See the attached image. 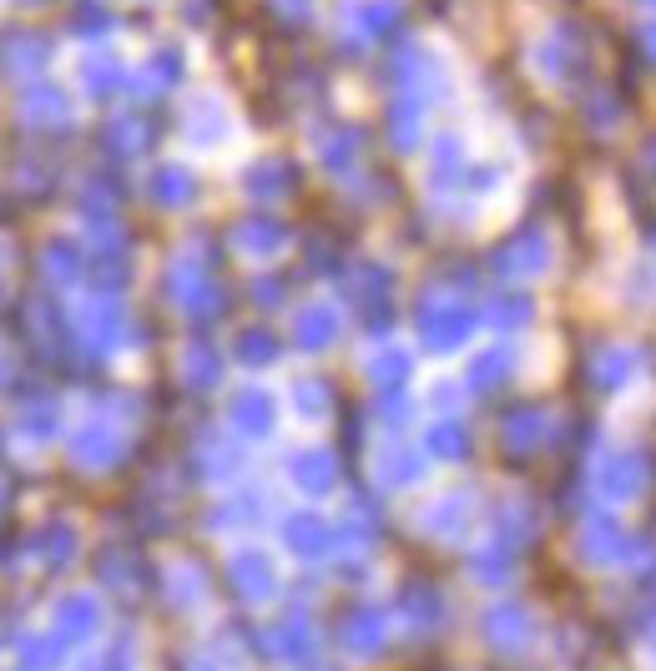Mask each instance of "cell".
I'll return each instance as SVG.
<instances>
[{"label": "cell", "instance_id": "6da1fadb", "mask_svg": "<svg viewBox=\"0 0 656 671\" xmlns=\"http://www.w3.org/2000/svg\"><path fill=\"white\" fill-rule=\"evenodd\" d=\"M642 51L656 61V25H652V31H646V36H642Z\"/></svg>", "mask_w": 656, "mask_h": 671}, {"label": "cell", "instance_id": "7a4b0ae2", "mask_svg": "<svg viewBox=\"0 0 656 671\" xmlns=\"http://www.w3.org/2000/svg\"><path fill=\"white\" fill-rule=\"evenodd\" d=\"M652 6H656V0H652Z\"/></svg>", "mask_w": 656, "mask_h": 671}]
</instances>
